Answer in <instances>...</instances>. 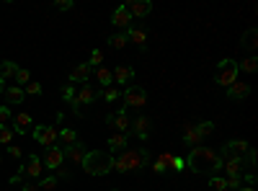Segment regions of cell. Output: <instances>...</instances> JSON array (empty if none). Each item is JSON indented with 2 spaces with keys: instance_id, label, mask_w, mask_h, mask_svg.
I'll return each mask as SVG.
<instances>
[{
  "instance_id": "1",
  "label": "cell",
  "mask_w": 258,
  "mask_h": 191,
  "mask_svg": "<svg viewBox=\"0 0 258 191\" xmlns=\"http://www.w3.org/2000/svg\"><path fill=\"white\" fill-rule=\"evenodd\" d=\"M186 165L191 168L194 173H212V176H217L222 171V158L217 150H212V147H191V155L186 158Z\"/></svg>"
},
{
  "instance_id": "12",
  "label": "cell",
  "mask_w": 258,
  "mask_h": 191,
  "mask_svg": "<svg viewBox=\"0 0 258 191\" xmlns=\"http://www.w3.org/2000/svg\"><path fill=\"white\" fill-rule=\"evenodd\" d=\"M124 8L132 18H145L150 11H153V3H150V0H132V3H126Z\"/></svg>"
},
{
  "instance_id": "26",
  "label": "cell",
  "mask_w": 258,
  "mask_h": 191,
  "mask_svg": "<svg viewBox=\"0 0 258 191\" xmlns=\"http://www.w3.org/2000/svg\"><path fill=\"white\" fill-rule=\"evenodd\" d=\"M18 73V65H16V62L13 59H3V65H0V80H11L13 75Z\"/></svg>"
},
{
  "instance_id": "18",
  "label": "cell",
  "mask_w": 258,
  "mask_h": 191,
  "mask_svg": "<svg viewBox=\"0 0 258 191\" xmlns=\"http://www.w3.org/2000/svg\"><path fill=\"white\" fill-rule=\"evenodd\" d=\"M124 34H126V39H132V41H135V44H137L142 52L147 49V31H145L142 26H129Z\"/></svg>"
},
{
  "instance_id": "2",
  "label": "cell",
  "mask_w": 258,
  "mask_h": 191,
  "mask_svg": "<svg viewBox=\"0 0 258 191\" xmlns=\"http://www.w3.org/2000/svg\"><path fill=\"white\" fill-rule=\"evenodd\" d=\"M150 163V155L145 147H126L114 158V171L116 173H135Z\"/></svg>"
},
{
  "instance_id": "38",
  "label": "cell",
  "mask_w": 258,
  "mask_h": 191,
  "mask_svg": "<svg viewBox=\"0 0 258 191\" xmlns=\"http://www.w3.org/2000/svg\"><path fill=\"white\" fill-rule=\"evenodd\" d=\"M168 168H170V171H176V173H181L183 168H186V160L178 158V155H173V158H170V165H168Z\"/></svg>"
},
{
  "instance_id": "11",
  "label": "cell",
  "mask_w": 258,
  "mask_h": 191,
  "mask_svg": "<svg viewBox=\"0 0 258 191\" xmlns=\"http://www.w3.org/2000/svg\"><path fill=\"white\" fill-rule=\"evenodd\" d=\"M132 21H135V18L126 13V8H124V6H119V8H114V11H111V24H114L119 31H126L129 26H132Z\"/></svg>"
},
{
  "instance_id": "21",
  "label": "cell",
  "mask_w": 258,
  "mask_h": 191,
  "mask_svg": "<svg viewBox=\"0 0 258 191\" xmlns=\"http://www.w3.org/2000/svg\"><path fill=\"white\" fill-rule=\"evenodd\" d=\"M3 98H6V106H11V103H24L26 93H24V88H18V86H6Z\"/></svg>"
},
{
  "instance_id": "19",
  "label": "cell",
  "mask_w": 258,
  "mask_h": 191,
  "mask_svg": "<svg viewBox=\"0 0 258 191\" xmlns=\"http://www.w3.org/2000/svg\"><path fill=\"white\" fill-rule=\"evenodd\" d=\"M183 142L191 145V147H199L202 145V135L197 132V124H191V121L183 124Z\"/></svg>"
},
{
  "instance_id": "42",
  "label": "cell",
  "mask_w": 258,
  "mask_h": 191,
  "mask_svg": "<svg viewBox=\"0 0 258 191\" xmlns=\"http://www.w3.org/2000/svg\"><path fill=\"white\" fill-rule=\"evenodd\" d=\"M101 96H103L106 101H116V98H119L121 93H119V88H116V86H111V88H106V91H103Z\"/></svg>"
},
{
  "instance_id": "6",
  "label": "cell",
  "mask_w": 258,
  "mask_h": 191,
  "mask_svg": "<svg viewBox=\"0 0 258 191\" xmlns=\"http://www.w3.org/2000/svg\"><path fill=\"white\" fill-rule=\"evenodd\" d=\"M31 135H34V140L39 145H44V147H52L57 142V130H54V126H49V124H36Z\"/></svg>"
},
{
  "instance_id": "8",
  "label": "cell",
  "mask_w": 258,
  "mask_h": 191,
  "mask_svg": "<svg viewBox=\"0 0 258 191\" xmlns=\"http://www.w3.org/2000/svg\"><path fill=\"white\" fill-rule=\"evenodd\" d=\"M41 163H44V168H49V171H59L62 163H64V153H62V147H47V153L44 158H41Z\"/></svg>"
},
{
  "instance_id": "35",
  "label": "cell",
  "mask_w": 258,
  "mask_h": 191,
  "mask_svg": "<svg viewBox=\"0 0 258 191\" xmlns=\"http://www.w3.org/2000/svg\"><path fill=\"white\" fill-rule=\"evenodd\" d=\"M197 132L202 135V140L209 137V135L214 132V121H202V124H197Z\"/></svg>"
},
{
  "instance_id": "53",
  "label": "cell",
  "mask_w": 258,
  "mask_h": 191,
  "mask_svg": "<svg viewBox=\"0 0 258 191\" xmlns=\"http://www.w3.org/2000/svg\"><path fill=\"white\" fill-rule=\"evenodd\" d=\"M111 191H119V188H111Z\"/></svg>"
},
{
  "instance_id": "47",
  "label": "cell",
  "mask_w": 258,
  "mask_h": 191,
  "mask_svg": "<svg viewBox=\"0 0 258 191\" xmlns=\"http://www.w3.org/2000/svg\"><path fill=\"white\" fill-rule=\"evenodd\" d=\"M21 181H24V173H18V171L8 178V183H11V186H16V183H21Z\"/></svg>"
},
{
  "instance_id": "43",
  "label": "cell",
  "mask_w": 258,
  "mask_h": 191,
  "mask_svg": "<svg viewBox=\"0 0 258 191\" xmlns=\"http://www.w3.org/2000/svg\"><path fill=\"white\" fill-rule=\"evenodd\" d=\"M62 98H64V101H68V103H70V101L75 98V88L70 86V83H68V86H64V88H62Z\"/></svg>"
},
{
  "instance_id": "22",
  "label": "cell",
  "mask_w": 258,
  "mask_h": 191,
  "mask_svg": "<svg viewBox=\"0 0 258 191\" xmlns=\"http://www.w3.org/2000/svg\"><path fill=\"white\" fill-rule=\"evenodd\" d=\"M225 147H227V153H230L232 158H243V155L250 150V145H248L245 140H230Z\"/></svg>"
},
{
  "instance_id": "24",
  "label": "cell",
  "mask_w": 258,
  "mask_h": 191,
  "mask_svg": "<svg viewBox=\"0 0 258 191\" xmlns=\"http://www.w3.org/2000/svg\"><path fill=\"white\" fill-rule=\"evenodd\" d=\"M96 78H98V86H101V91H106V88H111L114 86V75H111V70L109 68H96Z\"/></svg>"
},
{
  "instance_id": "3",
  "label": "cell",
  "mask_w": 258,
  "mask_h": 191,
  "mask_svg": "<svg viewBox=\"0 0 258 191\" xmlns=\"http://www.w3.org/2000/svg\"><path fill=\"white\" fill-rule=\"evenodd\" d=\"M80 165L88 176H109L114 171V155L106 150H91V153H85Z\"/></svg>"
},
{
  "instance_id": "49",
  "label": "cell",
  "mask_w": 258,
  "mask_h": 191,
  "mask_svg": "<svg viewBox=\"0 0 258 191\" xmlns=\"http://www.w3.org/2000/svg\"><path fill=\"white\" fill-rule=\"evenodd\" d=\"M245 183H248V186H253V183H255V176H253V173H248V176H245Z\"/></svg>"
},
{
  "instance_id": "34",
  "label": "cell",
  "mask_w": 258,
  "mask_h": 191,
  "mask_svg": "<svg viewBox=\"0 0 258 191\" xmlns=\"http://www.w3.org/2000/svg\"><path fill=\"white\" fill-rule=\"evenodd\" d=\"M209 186H212L214 191H227V181H225L222 176H209Z\"/></svg>"
},
{
  "instance_id": "37",
  "label": "cell",
  "mask_w": 258,
  "mask_h": 191,
  "mask_svg": "<svg viewBox=\"0 0 258 191\" xmlns=\"http://www.w3.org/2000/svg\"><path fill=\"white\" fill-rule=\"evenodd\" d=\"M227 191H238L243 186V176H227Z\"/></svg>"
},
{
  "instance_id": "44",
  "label": "cell",
  "mask_w": 258,
  "mask_h": 191,
  "mask_svg": "<svg viewBox=\"0 0 258 191\" xmlns=\"http://www.w3.org/2000/svg\"><path fill=\"white\" fill-rule=\"evenodd\" d=\"M8 155H11L13 160H21V158H24V153H21L18 145H8Z\"/></svg>"
},
{
  "instance_id": "48",
  "label": "cell",
  "mask_w": 258,
  "mask_h": 191,
  "mask_svg": "<svg viewBox=\"0 0 258 191\" xmlns=\"http://www.w3.org/2000/svg\"><path fill=\"white\" fill-rule=\"evenodd\" d=\"M21 191H39V186L36 183H24V188H21Z\"/></svg>"
},
{
  "instance_id": "32",
  "label": "cell",
  "mask_w": 258,
  "mask_h": 191,
  "mask_svg": "<svg viewBox=\"0 0 258 191\" xmlns=\"http://www.w3.org/2000/svg\"><path fill=\"white\" fill-rule=\"evenodd\" d=\"M13 130H11V124H0V145H11L13 142Z\"/></svg>"
},
{
  "instance_id": "33",
  "label": "cell",
  "mask_w": 258,
  "mask_h": 191,
  "mask_svg": "<svg viewBox=\"0 0 258 191\" xmlns=\"http://www.w3.org/2000/svg\"><path fill=\"white\" fill-rule=\"evenodd\" d=\"M13 78H16V86H18V88L26 86V83H31V73H29L26 68H18V73H16Z\"/></svg>"
},
{
  "instance_id": "13",
  "label": "cell",
  "mask_w": 258,
  "mask_h": 191,
  "mask_svg": "<svg viewBox=\"0 0 258 191\" xmlns=\"http://www.w3.org/2000/svg\"><path fill=\"white\" fill-rule=\"evenodd\" d=\"M41 173H44V163H41V158L29 155L26 163H24V176H29V178H41Z\"/></svg>"
},
{
  "instance_id": "25",
  "label": "cell",
  "mask_w": 258,
  "mask_h": 191,
  "mask_svg": "<svg viewBox=\"0 0 258 191\" xmlns=\"http://www.w3.org/2000/svg\"><path fill=\"white\" fill-rule=\"evenodd\" d=\"M222 168L227 176H240L243 173V158H230V160H225Z\"/></svg>"
},
{
  "instance_id": "31",
  "label": "cell",
  "mask_w": 258,
  "mask_h": 191,
  "mask_svg": "<svg viewBox=\"0 0 258 191\" xmlns=\"http://www.w3.org/2000/svg\"><path fill=\"white\" fill-rule=\"evenodd\" d=\"M57 137H59V142H62L64 147L78 142V135H75V130H59V132H57Z\"/></svg>"
},
{
  "instance_id": "20",
  "label": "cell",
  "mask_w": 258,
  "mask_h": 191,
  "mask_svg": "<svg viewBox=\"0 0 258 191\" xmlns=\"http://www.w3.org/2000/svg\"><path fill=\"white\" fill-rule=\"evenodd\" d=\"M62 153H64V158H70L73 163H83V158H85V145H80V140H78L75 145L62 147Z\"/></svg>"
},
{
  "instance_id": "29",
  "label": "cell",
  "mask_w": 258,
  "mask_h": 191,
  "mask_svg": "<svg viewBox=\"0 0 258 191\" xmlns=\"http://www.w3.org/2000/svg\"><path fill=\"white\" fill-rule=\"evenodd\" d=\"M258 70V57H245L243 62H238V73H255Z\"/></svg>"
},
{
  "instance_id": "51",
  "label": "cell",
  "mask_w": 258,
  "mask_h": 191,
  "mask_svg": "<svg viewBox=\"0 0 258 191\" xmlns=\"http://www.w3.org/2000/svg\"><path fill=\"white\" fill-rule=\"evenodd\" d=\"M3 91H6V83H3V80H0V96H3Z\"/></svg>"
},
{
  "instance_id": "9",
  "label": "cell",
  "mask_w": 258,
  "mask_h": 191,
  "mask_svg": "<svg viewBox=\"0 0 258 191\" xmlns=\"http://www.w3.org/2000/svg\"><path fill=\"white\" fill-rule=\"evenodd\" d=\"M101 88H96V86H91V83H83V88L75 93V101H78V106L80 103H96L98 98H101Z\"/></svg>"
},
{
  "instance_id": "5",
  "label": "cell",
  "mask_w": 258,
  "mask_h": 191,
  "mask_svg": "<svg viewBox=\"0 0 258 191\" xmlns=\"http://www.w3.org/2000/svg\"><path fill=\"white\" fill-rule=\"evenodd\" d=\"M121 98H124V109H142L147 103V91L140 86H126Z\"/></svg>"
},
{
  "instance_id": "28",
  "label": "cell",
  "mask_w": 258,
  "mask_h": 191,
  "mask_svg": "<svg viewBox=\"0 0 258 191\" xmlns=\"http://www.w3.org/2000/svg\"><path fill=\"white\" fill-rule=\"evenodd\" d=\"M109 147L114 153H121V150H126V135H121V132H114L111 137H109Z\"/></svg>"
},
{
  "instance_id": "27",
  "label": "cell",
  "mask_w": 258,
  "mask_h": 191,
  "mask_svg": "<svg viewBox=\"0 0 258 191\" xmlns=\"http://www.w3.org/2000/svg\"><path fill=\"white\" fill-rule=\"evenodd\" d=\"M170 158H173L170 153H163V155L153 163V171H155L158 176H163V173H168V171H170V168H168V165H170Z\"/></svg>"
},
{
  "instance_id": "36",
  "label": "cell",
  "mask_w": 258,
  "mask_h": 191,
  "mask_svg": "<svg viewBox=\"0 0 258 191\" xmlns=\"http://www.w3.org/2000/svg\"><path fill=\"white\" fill-rule=\"evenodd\" d=\"M39 188H41V191H52V188H57V176L41 178V181H39Z\"/></svg>"
},
{
  "instance_id": "30",
  "label": "cell",
  "mask_w": 258,
  "mask_h": 191,
  "mask_svg": "<svg viewBox=\"0 0 258 191\" xmlns=\"http://www.w3.org/2000/svg\"><path fill=\"white\" fill-rule=\"evenodd\" d=\"M106 41H109V47H114V49H121V47H126V34L124 31H119V34H111L109 39H106Z\"/></svg>"
},
{
  "instance_id": "41",
  "label": "cell",
  "mask_w": 258,
  "mask_h": 191,
  "mask_svg": "<svg viewBox=\"0 0 258 191\" xmlns=\"http://www.w3.org/2000/svg\"><path fill=\"white\" fill-rule=\"evenodd\" d=\"M11 119H13V111H11V106H6V103H3V106H0V124H8Z\"/></svg>"
},
{
  "instance_id": "16",
  "label": "cell",
  "mask_w": 258,
  "mask_h": 191,
  "mask_svg": "<svg viewBox=\"0 0 258 191\" xmlns=\"http://www.w3.org/2000/svg\"><path fill=\"white\" fill-rule=\"evenodd\" d=\"M114 75V86L119 83V86H126V83H132L135 80V68L132 65H119L116 70H111Z\"/></svg>"
},
{
  "instance_id": "10",
  "label": "cell",
  "mask_w": 258,
  "mask_h": 191,
  "mask_svg": "<svg viewBox=\"0 0 258 191\" xmlns=\"http://www.w3.org/2000/svg\"><path fill=\"white\" fill-rule=\"evenodd\" d=\"M129 130H132V135L137 140L145 142L150 137V132H153V121H150L147 116H137V119H132V126H129Z\"/></svg>"
},
{
  "instance_id": "23",
  "label": "cell",
  "mask_w": 258,
  "mask_h": 191,
  "mask_svg": "<svg viewBox=\"0 0 258 191\" xmlns=\"http://www.w3.org/2000/svg\"><path fill=\"white\" fill-rule=\"evenodd\" d=\"M258 47V29H248L240 39V49H248V52H255Z\"/></svg>"
},
{
  "instance_id": "14",
  "label": "cell",
  "mask_w": 258,
  "mask_h": 191,
  "mask_svg": "<svg viewBox=\"0 0 258 191\" xmlns=\"http://www.w3.org/2000/svg\"><path fill=\"white\" fill-rule=\"evenodd\" d=\"M31 124H34L31 114H26V111H21V114H16V116L11 119V130H13L16 135H26Z\"/></svg>"
},
{
  "instance_id": "17",
  "label": "cell",
  "mask_w": 258,
  "mask_h": 191,
  "mask_svg": "<svg viewBox=\"0 0 258 191\" xmlns=\"http://www.w3.org/2000/svg\"><path fill=\"white\" fill-rule=\"evenodd\" d=\"M248 96H250V83H238V80H235L232 86L227 88V98L230 101H243Z\"/></svg>"
},
{
  "instance_id": "46",
  "label": "cell",
  "mask_w": 258,
  "mask_h": 191,
  "mask_svg": "<svg viewBox=\"0 0 258 191\" xmlns=\"http://www.w3.org/2000/svg\"><path fill=\"white\" fill-rule=\"evenodd\" d=\"M245 155H248V165H250V168H255V158H258V153H255L253 147H250V150H248Z\"/></svg>"
},
{
  "instance_id": "54",
  "label": "cell",
  "mask_w": 258,
  "mask_h": 191,
  "mask_svg": "<svg viewBox=\"0 0 258 191\" xmlns=\"http://www.w3.org/2000/svg\"><path fill=\"white\" fill-rule=\"evenodd\" d=\"M0 65H3V59H0Z\"/></svg>"
},
{
  "instance_id": "52",
  "label": "cell",
  "mask_w": 258,
  "mask_h": 191,
  "mask_svg": "<svg viewBox=\"0 0 258 191\" xmlns=\"http://www.w3.org/2000/svg\"><path fill=\"white\" fill-rule=\"evenodd\" d=\"M0 165H3V155H0Z\"/></svg>"
},
{
  "instance_id": "50",
  "label": "cell",
  "mask_w": 258,
  "mask_h": 191,
  "mask_svg": "<svg viewBox=\"0 0 258 191\" xmlns=\"http://www.w3.org/2000/svg\"><path fill=\"white\" fill-rule=\"evenodd\" d=\"M238 191H255V188H253V186H240Z\"/></svg>"
},
{
  "instance_id": "40",
  "label": "cell",
  "mask_w": 258,
  "mask_h": 191,
  "mask_svg": "<svg viewBox=\"0 0 258 191\" xmlns=\"http://www.w3.org/2000/svg\"><path fill=\"white\" fill-rule=\"evenodd\" d=\"M24 93H29V96H41V93H44V88H41V83H26Z\"/></svg>"
},
{
  "instance_id": "4",
  "label": "cell",
  "mask_w": 258,
  "mask_h": 191,
  "mask_svg": "<svg viewBox=\"0 0 258 191\" xmlns=\"http://www.w3.org/2000/svg\"><path fill=\"white\" fill-rule=\"evenodd\" d=\"M238 62L235 59H222V62H217V70H214V83L217 86H222V88H230L235 80H238Z\"/></svg>"
},
{
  "instance_id": "7",
  "label": "cell",
  "mask_w": 258,
  "mask_h": 191,
  "mask_svg": "<svg viewBox=\"0 0 258 191\" xmlns=\"http://www.w3.org/2000/svg\"><path fill=\"white\" fill-rule=\"evenodd\" d=\"M106 124H109V126H114L116 132L126 135V132H129V126H132V119H129L126 109H119V111H114V114H109V116H106Z\"/></svg>"
},
{
  "instance_id": "15",
  "label": "cell",
  "mask_w": 258,
  "mask_h": 191,
  "mask_svg": "<svg viewBox=\"0 0 258 191\" xmlns=\"http://www.w3.org/2000/svg\"><path fill=\"white\" fill-rule=\"evenodd\" d=\"M91 75H93V68L88 65V62H80L78 68L70 70V86H73V83H88Z\"/></svg>"
},
{
  "instance_id": "45",
  "label": "cell",
  "mask_w": 258,
  "mask_h": 191,
  "mask_svg": "<svg viewBox=\"0 0 258 191\" xmlns=\"http://www.w3.org/2000/svg\"><path fill=\"white\" fill-rule=\"evenodd\" d=\"M75 3H73V0H54V8L57 11H70Z\"/></svg>"
},
{
  "instance_id": "39",
  "label": "cell",
  "mask_w": 258,
  "mask_h": 191,
  "mask_svg": "<svg viewBox=\"0 0 258 191\" xmlns=\"http://www.w3.org/2000/svg\"><path fill=\"white\" fill-rule=\"evenodd\" d=\"M101 62H103V52H101V49H93V52H91V59H88V65L96 70V68H101Z\"/></svg>"
}]
</instances>
